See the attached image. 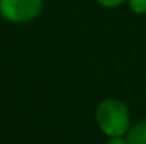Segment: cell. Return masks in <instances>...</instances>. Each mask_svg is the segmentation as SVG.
Segmentation results:
<instances>
[{
    "label": "cell",
    "mask_w": 146,
    "mask_h": 144,
    "mask_svg": "<svg viewBox=\"0 0 146 144\" xmlns=\"http://www.w3.org/2000/svg\"><path fill=\"white\" fill-rule=\"evenodd\" d=\"M97 120L101 130L109 137H119L129 129L128 109L119 100H104L98 106Z\"/></svg>",
    "instance_id": "cell-1"
},
{
    "label": "cell",
    "mask_w": 146,
    "mask_h": 144,
    "mask_svg": "<svg viewBox=\"0 0 146 144\" xmlns=\"http://www.w3.org/2000/svg\"><path fill=\"white\" fill-rule=\"evenodd\" d=\"M126 141L129 144H146V120L138 123L129 130Z\"/></svg>",
    "instance_id": "cell-3"
},
{
    "label": "cell",
    "mask_w": 146,
    "mask_h": 144,
    "mask_svg": "<svg viewBox=\"0 0 146 144\" xmlns=\"http://www.w3.org/2000/svg\"><path fill=\"white\" fill-rule=\"evenodd\" d=\"M106 144H129V143L125 141V140H122V139H119V137H112Z\"/></svg>",
    "instance_id": "cell-6"
},
{
    "label": "cell",
    "mask_w": 146,
    "mask_h": 144,
    "mask_svg": "<svg viewBox=\"0 0 146 144\" xmlns=\"http://www.w3.org/2000/svg\"><path fill=\"white\" fill-rule=\"evenodd\" d=\"M43 0H0V14L13 23H26L38 16Z\"/></svg>",
    "instance_id": "cell-2"
},
{
    "label": "cell",
    "mask_w": 146,
    "mask_h": 144,
    "mask_svg": "<svg viewBox=\"0 0 146 144\" xmlns=\"http://www.w3.org/2000/svg\"><path fill=\"white\" fill-rule=\"evenodd\" d=\"M102 6H106V7H115V6H119L121 3H123L125 0H98Z\"/></svg>",
    "instance_id": "cell-5"
},
{
    "label": "cell",
    "mask_w": 146,
    "mask_h": 144,
    "mask_svg": "<svg viewBox=\"0 0 146 144\" xmlns=\"http://www.w3.org/2000/svg\"><path fill=\"white\" fill-rule=\"evenodd\" d=\"M129 6L135 13H146V0H129Z\"/></svg>",
    "instance_id": "cell-4"
}]
</instances>
